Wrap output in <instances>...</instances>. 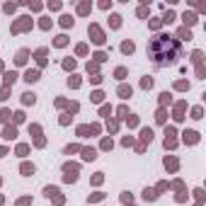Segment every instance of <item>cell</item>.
Masks as SVG:
<instances>
[{"label":"cell","mask_w":206,"mask_h":206,"mask_svg":"<svg viewBox=\"0 0 206 206\" xmlns=\"http://www.w3.org/2000/svg\"><path fill=\"white\" fill-rule=\"evenodd\" d=\"M148 53H150V58H153L155 66H167V63H172L177 58L180 44H177V39L167 37V34H160V37H155L148 44Z\"/></svg>","instance_id":"6da1fadb"},{"label":"cell","mask_w":206,"mask_h":206,"mask_svg":"<svg viewBox=\"0 0 206 206\" xmlns=\"http://www.w3.org/2000/svg\"><path fill=\"white\" fill-rule=\"evenodd\" d=\"M182 19H184L187 24H194V22H196V15H194V12H184V15H182Z\"/></svg>","instance_id":"7a4b0ae2"},{"label":"cell","mask_w":206,"mask_h":206,"mask_svg":"<svg viewBox=\"0 0 206 206\" xmlns=\"http://www.w3.org/2000/svg\"><path fill=\"white\" fill-rule=\"evenodd\" d=\"M121 51L124 53H133V41H126V44L121 46Z\"/></svg>","instance_id":"3957f363"},{"label":"cell","mask_w":206,"mask_h":206,"mask_svg":"<svg viewBox=\"0 0 206 206\" xmlns=\"http://www.w3.org/2000/svg\"><path fill=\"white\" fill-rule=\"evenodd\" d=\"M24 80H29V82L39 80V73H37V71H29V73H27V78H24Z\"/></svg>","instance_id":"277c9868"},{"label":"cell","mask_w":206,"mask_h":206,"mask_svg":"<svg viewBox=\"0 0 206 206\" xmlns=\"http://www.w3.org/2000/svg\"><path fill=\"white\" fill-rule=\"evenodd\" d=\"M61 22H63V27H73V17L63 15V17H61Z\"/></svg>","instance_id":"5b68a950"},{"label":"cell","mask_w":206,"mask_h":206,"mask_svg":"<svg viewBox=\"0 0 206 206\" xmlns=\"http://www.w3.org/2000/svg\"><path fill=\"white\" fill-rule=\"evenodd\" d=\"M66 172H75V170L71 167V165H66ZM66 180H68V182H71V180H75V175H66Z\"/></svg>","instance_id":"8992f818"},{"label":"cell","mask_w":206,"mask_h":206,"mask_svg":"<svg viewBox=\"0 0 206 206\" xmlns=\"http://www.w3.org/2000/svg\"><path fill=\"white\" fill-rule=\"evenodd\" d=\"M175 19V12H165V17H162V22H172Z\"/></svg>","instance_id":"52a82bcc"},{"label":"cell","mask_w":206,"mask_h":206,"mask_svg":"<svg viewBox=\"0 0 206 206\" xmlns=\"http://www.w3.org/2000/svg\"><path fill=\"white\" fill-rule=\"evenodd\" d=\"M95 158V150H85V160H92Z\"/></svg>","instance_id":"ba28073f"},{"label":"cell","mask_w":206,"mask_h":206,"mask_svg":"<svg viewBox=\"0 0 206 206\" xmlns=\"http://www.w3.org/2000/svg\"><path fill=\"white\" fill-rule=\"evenodd\" d=\"M119 19H121L119 15H112V24H114V27H119Z\"/></svg>","instance_id":"9c48e42d"}]
</instances>
